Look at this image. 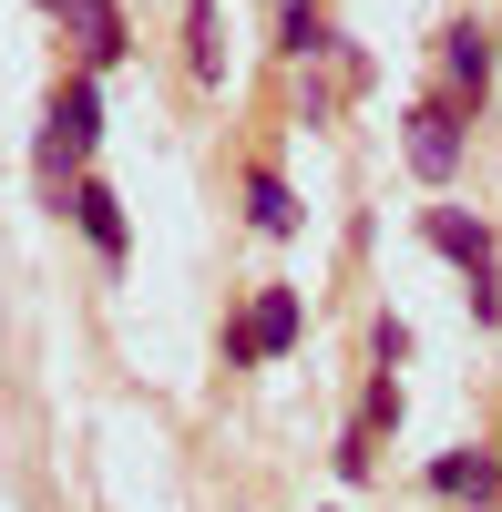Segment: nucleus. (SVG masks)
I'll use <instances>...</instances> for the list:
<instances>
[{"mask_svg":"<svg viewBox=\"0 0 502 512\" xmlns=\"http://www.w3.org/2000/svg\"><path fill=\"white\" fill-rule=\"evenodd\" d=\"M400 154H410V175L421 185H451L462 175V154H472V113L451 103V93H421L400 113Z\"/></svg>","mask_w":502,"mask_h":512,"instance_id":"2","label":"nucleus"},{"mask_svg":"<svg viewBox=\"0 0 502 512\" xmlns=\"http://www.w3.org/2000/svg\"><path fill=\"white\" fill-rule=\"evenodd\" d=\"M369 359L400 369V359H410V318H380V328H369Z\"/></svg>","mask_w":502,"mask_h":512,"instance_id":"14","label":"nucleus"},{"mask_svg":"<svg viewBox=\"0 0 502 512\" xmlns=\"http://www.w3.org/2000/svg\"><path fill=\"white\" fill-rule=\"evenodd\" d=\"M328 472H339V482H369V472H380V441H369L359 420H349V431H339V451H328Z\"/></svg>","mask_w":502,"mask_h":512,"instance_id":"13","label":"nucleus"},{"mask_svg":"<svg viewBox=\"0 0 502 512\" xmlns=\"http://www.w3.org/2000/svg\"><path fill=\"white\" fill-rule=\"evenodd\" d=\"M185 72L205 82V93L226 82V11L216 0H185Z\"/></svg>","mask_w":502,"mask_h":512,"instance_id":"11","label":"nucleus"},{"mask_svg":"<svg viewBox=\"0 0 502 512\" xmlns=\"http://www.w3.org/2000/svg\"><path fill=\"white\" fill-rule=\"evenodd\" d=\"M31 11H62V0H31Z\"/></svg>","mask_w":502,"mask_h":512,"instance_id":"16","label":"nucleus"},{"mask_svg":"<svg viewBox=\"0 0 502 512\" xmlns=\"http://www.w3.org/2000/svg\"><path fill=\"white\" fill-rule=\"evenodd\" d=\"M492 62H502V21H492Z\"/></svg>","mask_w":502,"mask_h":512,"instance_id":"15","label":"nucleus"},{"mask_svg":"<svg viewBox=\"0 0 502 512\" xmlns=\"http://www.w3.org/2000/svg\"><path fill=\"white\" fill-rule=\"evenodd\" d=\"M431 502H451V512H492V502H502V451H482V441L441 451V461H431Z\"/></svg>","mask_w":502,"mask_h":512,"instance_id":"8","label":"nucleus"},{"mask_svg":"<svg viewBox=\"0 0 502 512\" xmlns=\"http://www.w3.org/2000/svg\"><path fill=\"white\" fill-rule=\"evenodd\" d=\"M421 246H431L462 287H492V277H502V236H492V216H472V205H431V216H421Z\"/></svg>","mask_w":502,"mask_h":512,"instance_id":"3","label":"nucleus"},{"mask_svg":"<svg viewBox=\"0 0 502 512\" xmlns=\"http://www.w3.org/2000/svg\"><path fill=\"white\" fill-rule=\"evenodd\" d=\"M52 21H62V41H72V72H93V82H103L123 52H134V31H123V0H62Z\"/></svg>","mask_w":502,"mask_h":512,"instance_id":"5","label":"nucleus"},{"mask_svg":"<svg viewBox=\"0 0 502 512\" xmlns=\"http://www.w3.org/2000/svg\"><path fill=\"white\" fill-rule=\"evenodd\" d=\"M246 226H257L267 246H287V236L308 226V205H298V185H287L277 164H246Z\"/></svg>","mask_w":502,"mask_h":512,"instance_id":"9","label":"nucleus"},{"mask_svg":"<svg viewBox=\"0 0 502 512\" xmlns=\"http://www.w3.org/2000/svg\"><path fill=\"white\" fill-rule=\"evenodd\" d=\"M41 144H62L72 175H93V154H103V82L93 72H62L52 113H41Z\"/></svg>","mask_w":502,"mask_h":512,"instance_id":"4","label":"nucleus"},{"mask_svg":"<svg viewBox=\"0 0 502 512\" xmlns=\"http://www.w3.org/2000/svg\"><path fill=\"white\" fill-rule=\"evenodd\" d=\"M492 21H451L441 31V93L462 103V113H482V93H492Z\"/></svg>","mask_w":502,"mask_h":512,"instance_id":"7","label":"nucleus"},{"mask_svg":"<svg viewBox=\"0 0 502 512\" xmlns=\"http://www.w3.org/2000/svg\"><path fill=\"white\" fill-rule=\"evenodd\" d=\"M400 410H410L400 369H369V390H359V431H369V441H390V431H400Z\"/></svg>","mask_w":502,"mask_h":512,"instance_id":"12","label":"nucleus"},{"mask_svg":"<svg viewBox=\"0 0 502 512\" xmlns=\"http://www.w3.org/2000/svg\"><path fill=\"white\" fill-rule=\"evenodd\" d=\"M308 338V297L298 287H257L246 308L226 318V369H267V359H287Z\"/></svg>","mask_w":502,"mask_h":512,"instance_id":"1","label":"nucleus"},{"mask_svg":"<svg viewBox=\"0 0 502 512\" xmlns=\"http://www.w3.org/2000/svg\"><path fill=\"white\" fill-rule=\"evenodd\" d=\"M62 216L82 226V246H93L103 267H123V256H134V216H123V195H113L103 175H82V185L62 195Z\"/></svg>","mask_w":502,"mask_h":512,"instance_id":"6","label":"nucleus"},{"mask_svg":"<svg viewBox=\"0 0 502 512\" xmlns=\"http://www.w3.org/2000/svg\"><path fill=\"white\" fill-rule=\"evenodd\" d=\"M277 52L298 62V72L339 52V31H328V0H277Z\"/></svg>","mask_w":502,"mask_h":512,"instance_id":"10","label":"nucleus"}]
</instances>
